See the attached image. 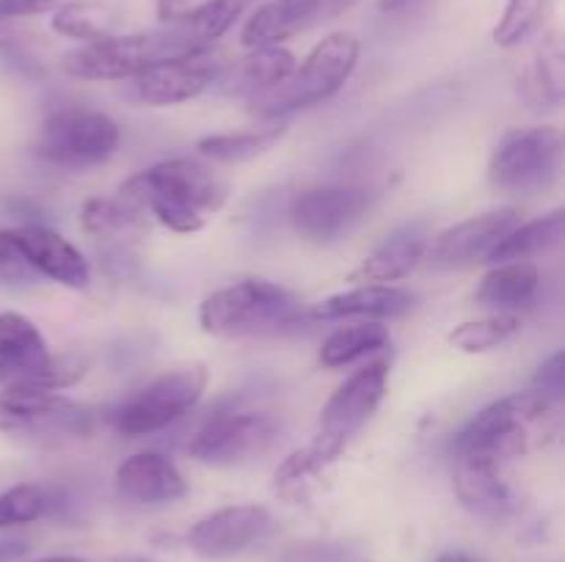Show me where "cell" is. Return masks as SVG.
Returning <instances> with one entry per match:
<instances>
[{
	"mask_svg": "<svg viewBox=\"0 0 565 562\" xmlns=\"http://www.w3.org/2000/svg\"><path fill=\"white\" fill-rule=\"evenodd\" d=\"M436 562H478V560L469 554H463V551H445L441 556H436Z\"/></svg>",
	"mask_w": 565,
	"mask_h": 562,
	"instance_id": "obj_43",
	"label": "cell"
},
{
	"mask_svg": "<svg viewBox=\"0 0 565 562\" xmlns=\"http://www.w3.org/2000/svg\"><path fill=\"white\" fill-rule=\"evenodd\" d=\"M408 3H412V0H379L381 11H397V9H403V6H408Z\"/></svg>",
	"mask_w": 565,
	"mask_h": 562,
	"instance_id": "obj_44",
	"label": "cell"
},
{
	"mask_svg": "<svg viewBox=\"0 0 565 562\" xmlns=\"http://www.w3.org/2000/svg\"><path fill=\"white\" fill-rule=\"evenodd\" d=\"M373 193L359 185H320L298 193L290 204V224L312 242L345 237L367 215Z\"/></svg>",
	"mask_w": 565,
	"mask_h": 562,
	"instance_id": "obj_10",
	"label": "cell"
},
{
	"mask_svg": "<svg viewBox=\"0 0 565 562\" xmlns=\"http://www.w3.org/2000/svg\"><path fill=\"white\" fill-rule=\"evenodd\" d=\"M119 196L143 215L177 235L204 229L207 213H218L230 196V185L210 165L191 158H174L130 176Z\"/></svg>",
	"mask_w": 565,
	"mask_h": 562,
	"instance_id": "obj_1",
	"label": "cell"
},
{
	"mask_svg": "<svg viewBox=\"0 0 565 562\" xmlns=\"http://www.w3.org/2000/svg\"><path fill=\"white\" fill-rule=\"evenodd\" d=\"M323 17V0H268L246 20L241 44L246 50L281 44Z\"/></svg>",
	"mask_w": 565,
	"mask_h": 562,
	"instance_id": "obj_21",
	"label": "cell"
},
{
	"mask_svg": "<svg viewBox=\"0 0 565 562\" xmlns=\"http://www.w3.org/2000/svg\"><path fill=\"white\" fill-rule=\"evenodd\" d=\"M519 224H522V215L513 207L472 215V218L441 231L434 242H428L425 253H430V262L436 268H467L480 259H489L502 237L516 229Z\"/></svg>",
	"mask_w": 565,
	"mask_h": 562,
	"instance_id": "obj_15",
	"label": "cell"
},
{
	"mask_svg": "<svg viewBox=\"0 0 565 562\" xmlns=\"http://www.w3.org/2000/svg\"><path fill=\"white\" fill-rule=\"evenodd\" d=\"M353 3H356V0H323V14H342V11L351 9Z\"/></svg>",
	"mask_w": 565,
	"mask_h": 562,
	"instance_id": "obj_41",
	"label": "cell"
},
{
	"mask_svg": "<svg viewBox=\"0 0 565 562\" xmlns=\"http://www.w3.org/2000/svg\"><path fill=\"white\" fill-rule=\"evenodd\" d=\"M81 226L97 240H125L147 231V215L127 204L119 193L114 198L94 196L83 204Z\"/></svg>",
	"mask_w": 565,
	"mask_h": 562,
	"instance_id": "obj_29",
	"label": "cell"
},
{
	"mask_svg": "<svg viewBox=\"0 0 565 562\" xmlns=\"http://www.w3.org/2000/svg\"><path fill=\"white\" fill-rule=\"evenodd\" d=\"M285 125H270L243 132H218V136L199 138L196 149L204 158L218 160V163H241V160H252L274 149L285 138Z\"/></svg>",
	"mask_w": 565,
	"mask_h": 562,
	"instance_id": "obj_32",
	"label": "cell"
},
{
	"mask_svg": "<svg viewBox=\"0 0 565 562\" xmlns=\"http://www.w3.org/2000/svg\"><path fill=\"white\" fill-rule=\"evenodd\" d=\"M36 562H86L81 556H47V560H36Z\"/></svg>",
	"mask_w": 565,
	"mask_h": 562,
	"instance_id": "obj_45",
	"label": "cell"
},
{
	"mask_svg": "<svg viewBox=\"0 0 565 562\" xmlns=\"http://www.w3.org/2000/svg\"><path fill=\"white\" fill-rule=\"evenodd\" d=\"M50 499L42 485L22 483L0 494V527H17V523H31L47 516Z\"/></svg>",
	"mask_w": 565,
	"mask_h": 562,
	"instance_id": "obj_35",
	"label": "cell"
},
{
	"mask_svg": "<svg viewBox=\"0 0 565 562\" xmlns=\"http://www.w3.org/2000/svg\"><path fill=\"white\" fill-rule=\"evenodd\" d=\"M522 331V320L516 314H491L483 320H469L450 331V345L461 353H489L505 345Z\"/></svg>",
	"mask_w": 565,
	"mask_h": 562,
	"instance_id": "obj_33",
	"label": "cell"
},
{
	"mask_svg": "<svg viewBox=\"0 0 565 562\" xmlns=\"http://www.w3.org/2000/svg\"><path fill=\"white\" fill-rule=\"evenodd\" d=\"M274 527V518L263 505H230L199 518L188 532V545L199 556L224 560L259 543Z\"/></svg>",
	"mask_w": 565,
	"mask_h": 562,
	"instance_id": "obj_14",
	"label": "cell"
},
{
	"mask_svg": "<svg viewBox=\"0 0 565 562\" xmlns=\"http://www.w3.org/2000/svg\"><path fill=\"white\" fill-rule=\"evenodd\" d=\"M561 433L557 402L539 391H519L486 406L458 433V455L491 457L497 463L544 450Z\"/></svg>",
	"mask_w": 565,
	"mask_h": 562,
	"instance_id": "obj_2",
	"label": "cell"
},
{
	"mask_svg": "<svg viewBox=\"0 0 565 562\" xmlns=\"http://www.w3.org/2000/svg\"><path fill=\"white\" fill-rule=\"evenodd\" d=\"M204 389H207V369L202 364H191V367L160 375L143 389L132 391L116 408L114 428L130 439L158 433V430L169 428L177 419L191 413L196 402L202 400Z\"/></svg>",
	"mask_w": 565,
	"mask_h": 562,
	"instance_id": "obj_6",
	"label": "cell"
},
{
	"mask_svg": "<svg viewBox=\"0 0 565 562\" xmlns=\"http://www.w3.org/2000/svg\"><path fill=\"white\" fill-rule=\"evenodd\" d=\"M119 147V125L103 110L66 105L44 119L36 154L61 169H92Z\"/></svg>",
	"mask_w": 565,
	"mask_h": 562,
	"instance_id": "obj_5",
	"label": "cell"
},
{
	"mask_svg": "<svg viewBox=\"0 0 565 562\" xmlns=\"http://www.w3.org/2000/svg\"><path fill=\"white\" fill-rule=\"evenodd\" d=\"M252 3L254 0H199L180 22L160 28L171 55L213 50V44L235 28Z\"/></svg>",
	"mask_w": 565,
	"mask_h": 562,
	"instance_id": "obj_19",
	"label": "cell"
},
{
	"mask_svg": "<svg viewBox=\"0 0 565 562\" xmlns=\"http://www.w3.org/2000/svg\"><path fill=\"white\" fill-rule=\"evenodd\" d=\"M39 279L36 270L31 268V262L25 259L22 248L17 246L11 229L0 231V281L6 284H33Z\"/></svg>",
	"mask_w": 565,
	"mask_h": 562,
	"instance_id": "obj_36",
	"label": "cell"
},
{
	"mask_svg": "<svg viewBox=\"0 0 565 562\" xmlns=\"http://www.w3.org/2000/svg\"><path fill=\"white\" fill-rule=\"evenodd\" d=\"M114 562H154V560H147V556H132V554H127V556H116Z\"/></svg>",
	"mask_w": 565,
	"mask_h": 562,
	"instance_id": "obj_46",
	"label": "cell"
},
{
	"mask_svg": "<svg viewBox=\"0 0 565 562\" xmlns=\"http://www.w3.org/2000/svg\"><path fill=\"white\" fill-rule=\"evenodd\" d=\"M298 314V298L268 279L221 287L199 306V325L213 336H248L279 328Z\"/></svg>",
	"mask_w": 565,
	"mask_h": 562,
	"instance_id": "obj_4",
	"label": "cell"
},
{
	"mask_svg": "<svg viewBox=\"0 0 565 562\" xmlns=\"http://www.w3.org/2000/svg\"><path fill=\"white\" fill-rule=\"evenodd\" d=\"M224 69L226 64L213 50L171 55V58H160L154 64L143 66L132 77V86H136L141 102L154 105V108H169V105L196 99L199 94H204L221 80Z\"/></svg>",
	"mask_w": 565,
	"mask_h": 562,
	"instance_id": "obj_11",
	"label": "cell"
},
{
	"mask_svg": "<svg viewBox=\"0 0 565 562\" xmlns=\"http://www.w3.org/2000/svg\"><path fill=\"white\" fill-rule=\"evenodd\" d=\"M196 3L199 0H158L154 11H158L160 25H174V22H180Z\"/></svg>",
	"mask_w": 565,
	"mask_h": 562,
	"instance_id": "obj_39",
	"label": "cell"
},
{
	"mask_svg": "<svg viewBox=\"0 0 565 562\" xmlns=\"http://www.w3.org/2000/svg\"><path fill=\"white\" fill-rule=\"evenodd\" d=\"M414 306V295L392 284H359L348 292L326 298L312 309L315 317H401Z\"/></svg>",
	"mask_w": 565,
	"mask_h": 562,
	"instance_id": "obj_24",
	"label": "cell"
},
{
	"mask_svg": "<svg viewBox=\"0 0 565 562\" xmlns=\"http://www.w3.org/2000/svg\"><path fill=\"white\" fill-rule=\"evenodd\" d=\"M390 383V361L375 358L351 375L320 411V433L334 444L348 446V441L367 424V419L379 411L381 400Z\"/></svg>",
	"mask_w": 565,
	"mask_h": 562,
	"instance_id": "obj_12",
	"label": "cell"
},
{
	"mask_svg": "<svg viewBox=\"0 0 565 562\" xmlns=\"http://www.w3.org/2000/svg\"><path fill=\"white\" fill-rule=\"evenodd\" d=\"M64 0H0V22L44 14V11H53Z\"/></svg>",
	"mask_w": 565,
	"mask_h": 562,
	"instance_id": "obj_38",
	"label": "cell"
},
{
	"mask_svg": "<svg viewBox=\"0 0 565 562\" xmlns=\"http://www.w3.org/2000/svg\"><path fill=\"white\" fill-rule=\"evenodd\" d=\"M552 0H508L500 22L494 25V42L500 47H516L533 36L550 14Z\"/></svg>",
	"mask_w": 565,
	"mask_h": 562,
	"instance_id": "obj_34",
	"label": "cell"
},
{
	"mask_svg": "<svg viewBox=\"0 0 565 562\" xmlns=\"http://www.w3.org/2000/svg\"><path fill=\"white\" fill-rule=\"evenodd\" d=\"M116 490L138 505H166L185 496L188 485L180 468L160 452H136L116 468Z\"/></svg>",
	"mask_w": 565,
	"mask_h": 562,
	"instance_id": "obj_20",
	"label": "cell"
},
{
	"mask_svg": "<svg viewBox=\"0 0 565 562\" xmlns=\"http://www.w3.org/2000/svg\"><path fill=\"white\" fill-rule=\"evenodd\" d=\"M121 9L108 0H70L53 9L55 33L66 39H77L81 44L99 42V39L116 36L121 28Z\"/></svg>",
	"mask_w": 565,
	"mask_h": 562,
	"instance_id": "obj_25",
	"label": "cell"
},
{
	"mask_svg": "<svg viewBox=\"0 0 565 562\" xmlns=\"http://www.w3.org/2000/svg\"><path fill=\"white\" fill-rule=\"evenodd\" d=\"M541 287V273L530 262H502L491 273L483 275L475 301L480 306L497 309L500 314H508L511 309L527 306Z\"/></svg>",
	"mask_w": 565,
	"mask_h": 562,
	"instance_id": "obj_27",
	"label": "cell"
},
{
	"mask_svg": "<svg viewBox=\"0 0 565 562\" xmlns=\"http://www.w3.org/2000/svg\"><path fill=\"white\" fill-rule=\"evenodd\" d=\"M160 58H171L163 31L116 33L64 53L61 69L77 80H127Z\"/></svg>",
	"mask_w": 565,
	"mask_h": 562,
	"instance_id": "obj_8",
	"label": "cell"
},
{
	"mask_svg": "<svg viewBox=\"0 0 565 562\" xmlns=\"http://www.w3.org/2000/svg\"><path fill=\"white\" fill-rule=\"evenodd\" d=\"M522 94L533 108H555L563 99V47L555 36L546 39L522 72Z\"/></svg>",
	"mask_w": 565,
	"mask_h": 562,
	"instance_id": "obj_31",
	"label": "cell"
},
{
	"mask_svg": "<svg viewBox=\"0 0 565 562\" xmlns=\"http://www.w3.org/2000/svg\"><path fill=\"white\" fill-rule=\"evenodd\" d=\"M563 231H565L563 209H555V213L530 220V224H519L516 229L508 231V235L500 240V246L489 253V262L494 264L527 262V259L561 246Z\"/></svg>",
	"mask_w": 565,
	"mask_h": 562,
	"instance_id": "obj_28",
	"label": "cell"
},
{
	"mask_svg": "<svg viewBox=\"0 0 565 562\" xmlns=\"http://www.w3.org/2000/svg\"><path fill=\"white\" fill-rule=\"evenodd\" d=\"M386 345H390V328L379 320L342 325L320 347V364L329 369H340L370 356V353L384 350Z\"/></svg>",
	"mask_w": 565,
	"mask_h": 562,
	"instance_id": "obj_30",
	"label": "cell"
},
{
	"mask_svg": "<svg viewBox=\"0 0 565 562\" xmlns=\"http://www.w3.org/2000/svg\"><path fill=\"white\" fill-rule=\"evenodd\" d=\"M430 242V231L425 220H408V224L392 229L373 251L364 257L351 273L353 284H392L412 273L425 257Z\"/></svg>",
	"mask_w": 565,
	"mask_h": 562,
	"instance_id": "obj_17",
	"label": "cell"
},
{
	"mask_svg": "<svg viewBox=\"0 0 565 562\" xmlns=\"http://www.w3.org/2000/svg\"><path fill=\"white\" fill-rule=\"evenodd\" d=\"M0 50H6V53H17V39L14 33L6 28V22H0Z\"/></svg>",
	"mask_w": 565,
	"mask_h": 562,
	"instance_id": "obj_42",
	"label": "cell"
},
{
	"mask_svg": "<svg viewBox=\"0 0 565 562\" xmlns=\"http://www.w3.org/2000/svg\"><path fill=\"white\" fill-rule=\"evenodd\" d=\"M11 235H14L17 246L22 248V253H25V259L39 275H47V279L58 281L64 287H75V290L92 281L86 257L58 231L47 229V226L28 224L20 226V229H11Z\"/></svg>",
	"mask_w": 565,
	"mask_h": 562,
	"instance_id": "obj_18",
	"label": "cell"
},
{
	"mask_svg": "<svg viewBox=\"0 0 565 562\" xmlns=\"http://www.w3.org/2000/svg\"><path fill=\"white\" fill-rule=\"evenodd\" d=\"M561 169L563 132L557 127H527L497 143L489 180L508 193H541L555 185Z\"/></svg>",
	"mask_w": 565,
	"mask_h": 562,
	"instance_id": "obj_7",
	"label": "cell"
},
{
	"mask_svg": "<svg viewBox=\"0 0 565 562\" xmlns=\"http://www.w3.org/2000/svg\"><path fill=\"white\" fill-rule=\"evenodd\" d=\"M535 391L544 397H550L552 402H557L563 397V386H565V356L563 350H557L555 356L546 358L544 364L539 367L533 380Z\"/></svg>",
	"mask_w": 565,
	"mask_h": 562,
	"instance_id": "obj_37",
	"label": "cell"
},
{
	"mask_svg": "<svg viewBox=\"0 0 565 562\" xmlns=\"http://www.w3.org/2000/svg\"><path fill=\"white\" fill-rule=\"evenodd\" d=\"M274 439L276 422L268 413L218 411L188 441V455L213 466H230L263 455Z\"/></svg>",
	"mask_w": 565,
	"mask_h": 562,
	"instance_id": "obj_9",
	"label": "cell"
},
{
	"mask_svg": "<svg viewBox=\"0 0 565 562\" xmlns=\"http://www.w3.org/2000/svg\"><path fill=\"white\" fill-rule=\"evenodd\" d=\"M0 358H3L9 378L39 372L50 364L47 342L42 331L20 312L0 314Z\"/></svg>",
	"mask_w": 565,
	"mask_h": 562,
	"instance_id": "obj_26",
	"label": "cell"
},
{
	"mask_svg": "<svg viewBox=\"0 0 565 562\" xmlns=\"http://www.w3.org/2000/svg\"><path fill=\"white\" fill-rule=\"evenodd\" d=\"M28 551L25 543L20 540H9V543H0V562H14L17 556H22Z\"/></svg>",
	"mask_w": 565,
	"mask_h": 562,
	"instance_id": "obj_40",
	"label": "cell"
},
{
	"mask_svg": "<svg viewBox=\"0 0 565 562\" xmlns=\"http://www.w3.org/2000/svg\"><path fill=\"white\" fill-rule=\"evenodd\" d=\"M88 413L58 391L42 389L25 378H9L0 391V430L36 433V430H83Z\"/></svg>",
	"mask_w": 565,
	"mask_h": 562,
	"instance_id": "obj_13",
	"label": "cell"
},
{
	"mask_svg": "<svg viewBox=\"0 0 565 562\" xmlns=\"http://www.w3.org/2000/svg\"><path fill=\"white\" fill-rule=\"evenodd\" d=\"M0 380H9V369H6L3 358H0Z\"/></svg>",
	"mask_w": 565,
	"mask_h": 562,
	"instance_id": "obj_47",
	"label": "cell"
},
{
	"mask_svg": "<svg viewBox=\"0 0 565 562\" xmlns=\"http://www.w3.org/2000/svg\"><path fill=\"white\" fill-rule=\"evenodd\" d=\"M345 446L334 444V441L315 435L307 446H298L296 452L279 463L274 472V494L287 501H307L309 496L318 490L320 479L331 468V463L342 455Z\"/></svg>",
	"mask_w": 565,
	"mask_h": 562,
	"instance_id": "obj_22",
	"label": "cell"
},
{
	"mask_svg": "<svg viewBox=\"0 0 565 562\" xmlns=\"http://www.w3.org/2000/svg\"><path fill=\"white\" fill-rule=\"evenodd\" d=\"M296 69V55L281 44H268V47L248 50L246 58L226 64L224 75H221V86L230 94H241V97H259L285 83Z\"/></svg>",
	"mask_w": 565,
	"mask_h": 562,
	"instance_id": "obj_23",
	"label": "cell"
},
{
	"mask_svg": "<svg viewBox=\"0 0 565 562\" xmlns=\"http://www.w3.org/2000/svg\"><path fill=\"white\" fill-rule=\"evenodd\" d=\"M362 44L353 33L337 31L320 39L301 66L268 94L252 97V110L259 116H287L292 110L312 108L334 97L359 64Z\"/></svg>",
	"mask_w": 565,
	"mask_h": 562,
	"instance_id": "obj_3",
	"label": "cell"
},
{
	"mask_svg": "<svg viewBox=\"0 0 565 562\" xmlns=\"http://www.w3.org/2000/svg\"><path fill=\"white\" fill-rule=\"evenodd\" d=\"M452 485H456L461 505L489 521H502V518L513 516L519 507L516 490L502 472V463L491 461V457L458 455Z\"/></svg>",
	"mask_w": 565,
	"mask_h": 562,
	"instance_id": "obj_16",
	"label": "cell"
}]
</instances>
